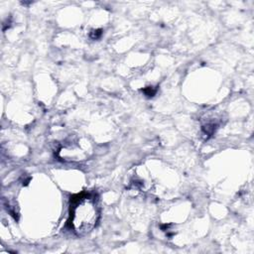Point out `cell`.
<instances>
[{
  "label": "cell",
  "mask_w": 254,
  "mask_h": 254,
  "mask_svg": "<svg viewBox=\"0 0 254 254\" xmlns=\"http://www.w3.org/2000/svg\"><path fill=\"white\" fill-rule=\"evenodd\" d=\"M92 33H93V35H91V38H92V39H97V38H99V37L101 36V32H99V30L93 31Z\"/></svg>",
  "instance_id": "cell-2"
},
{
  "label": "cell",
  "mask_w": 254,
  "mask_h": 254,
  "mask_svg": "<svg viewBox=\"0 0 254 254\" xmlns=\"http://www.w3.org/2000/svg\"><path fill=\"white\" fill-rule=\"evenodd\" d=\"M99 208L96 198L89 193H81L70 200L68 224L77 235H85L96 225Z\"/></svg>",
  "instance_id": "cell-1"
}]
</instances>
